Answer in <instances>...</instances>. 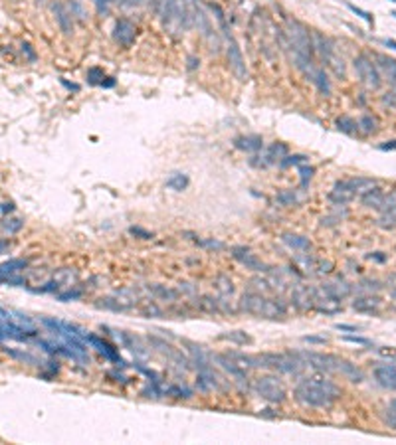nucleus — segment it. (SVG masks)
<instances>
[{
  "instance_id": "c756f323",
  "label": "nucleus",
  "mask_w": 396,
  "mask_h": 445,
  "mask_svg": "<svg viewBox=\"0 0 396 445\" xmlns=\"http://www.w3.org/2000/svg\"><path fill=\"white\" fill-rule=\"evenodd\" d=\"M214 285H216V289H218V293L222 297H228V295L234 293V285H232V279L228 275H218L214 279Z\"/></svg>"
},
{
  "instance_id": "58836bf2",
  "label": "nucleus",
  "mask_w": 396,
  "mask_h": 445,
  "mask_svg": "<svg viewBox=\"0 0 396 445\" xmlns=\"http://www.w3.org/2000/svg\"><path fill=\"white\" fill-rule=\"evenodd\" d=\"M83 295V291L81 289H68V291H64V293H58V301H62V303H68V301H75V299H79V297Z\"/></svg>"
},
{
  "instance_id": "c85d7f7f",
  "label": "nucleus",
  "mask_w": 396,
  "mask_h": 445,
  "mask_svg": "<svg viewBox=\"0 0 396 445\" xmlns=\"http://www.w3.org/2000/svg\"><path fill=\"white\" fill-rule=\"evenodd\" d=\"M335 125H337V129L339 131H343V133H346V135H355L357 131H359V123L355 121V119H351V117H339L337 121H335Z\"/></svg>"
},
{
  "instance_id": "ea45409f",
  "label": "nucleus",
  "mask_w": 396,
  "mask_h": 445,
  "mask_svg": "<svg viewBox=\"0 0 396 445\" xmlns=\"http://www.w3.org/2000/svg\"><path fill=\"white\" fill-rule=\"evenodd\" d=\"M105 79V73H103V70H99V68H91L89 71H87V81L91 83V85H101V81Z\"/></svg>"
},
{
  "instance_id": "5fc2aeb1",
  "label": "nucleus",
  "mask_w": 396,
  "mask_h": 445,
  "mask_svg": "<svg viewBox=\"0 0 396 445\" xmlns=\"http://www.w3.org/2000/svg\"><path fill=\"white\" fill-rule=\"evenodd\" d=\"M378 352H380L382 356H388V358H394V356H396V351H392V349H380Z\"/></svg>"
},
{
  "instance_id": "473e14b6",
  "label": "nucleus",
  "mask_w": 396,
  "mask_h": 445,
  "mask_svg": "<svg viewBox=\"0 0 396 445\" xmlns=\"http://www.w3.org/2000/svg\"><path fill=\"white\" fill-rule=\"evenodd\" d=\"M68 10H70L72 18H77L79 22H85L87 20V14H85V10H83L79 0H70V2H68Z\"/></svg>"
},
{
  "instance_id": "f8f14e48",
  "label": "nucleus",
  "mask_w": 396,
  "mask_h": 445,
  "mask_svg": "<svg viewBox=\"0 0 396 445\" xmlns=\"http://www.w3.org/2000/svg\"><path fill=\"white\" fill-rule=\"evenodd\" d=\"M214 362H216L220 368H224L226 374H228L234 382H238L240 386H246V384H248V372H246V368H242L240 364H236L234 360H230L226 354H216V356H214Z\"/></svg>"
},
{
  "instance_id": "7ed1b4c3",
  "label": "nucleus",
  "mask_w": 396,
  "mask_h": 445,
  "mask_svg": "<svg viewBox=\"0 0 396 445\" xmlns=\"http://www.w3.org/2000/svg\"><path fill=\"white\" fill-rule=\"evenodd\" d=\"M240 311L262 319H283L287 315V305L281 299H268L260 293H246L240 299Z\"/></svg>"
},
{
  "instance_id": "393cba45",
  "label": "nucleus",
  "mask_w": 396,
  "mask_h": 445,
  "mask_svg": "<svg viewBox=\"0 0 396 445\" xmlns=\"http://www.w3.org/2000/svg\"><path fill=\"white\" fill-rule=\"evenodd\" d=\"M311 83L317 87L319 93H323V95H329L331 93V81H329V75H327V71L323 68H317Z\"/></svg>"
},
{
  "instance_id": "4be33fe9",
  "label": "nucleus",
  "mask_w": 396,
  "mask_h": 445,
  "mask_svg": "<svg viewBox=\"0 0 396 445\" xmlns=\"http://www.w3.org/2000/svg\"><path fill=\"white\" fill-rule=\"evenodd\" d=\"M361 202L367 206V208H374V210H382L384 208V202H386V198L382 194L380 188H369L367 192H363V198H361Z\"/></svg>"
},
{
  "instance_id": "a878e982",
  "label": "nucleus",
  "mask_w": 396,
  "mask_h": 445,
  "mask_svg": "<svg viewBox=\"0 0 396 445\" xmlns=\"http://www.w3.org/2000/svg\"><path fill=\"white\" fill-rule=\"evenodd\" d=\"M220 340H228V342H234V344H240V346H246V344H252V336L244 332V330H232V332H224L218 336Z\"/></svg>"
},
{
  "instance_id": "4c0bfd02",
  "label": "nucleus",
  "mask_w": 396,
  "mask_h": 445,
  "mask_svg": "<svg viewBox=\"0 0 396 445\" xmlns=\"http://www.w3.org/2000/svg\"><path fill=\"white\" fill-rule=\"evenodd\" d=\"M22 226H24V222L20 218H8V220L2 222V230L6 234H18L22 230Z\"/></svg>"
},
{
  "instance_id": "13d9d810",
  "label": "nucleus",
  "mask_w": 396,
  "mask_h": 445,
  "mask_svg": "<svg viewBox=\"0 0 396 445\" xmlns=\"http://www.w3.org/2000/svg\"><path fill=\"white\" fill-rule=\"evenodd\" d=\"M0 212H14V204H0Z\"/></svg>"
},
{
  "instance_id": "e2e57ef3",
  "label": "nucleus",
  "mask_w": 396,
  "mask_h": 445,
  "mask_svg": "<svg viewBox=\"0 0 396 445\" xmlns=\"http://www.w3.org/2000/svg\"><path fill=\"white\" fill-rule=\"evenodd\" d=\"M8 250V241H0V254H4Z\"/></svg>"
},
{
  "instance_id": "680f3d73",
  "label": "nucleus",
  "mask_w": 396,
  "mask_h": 445,
  "mask_svg": "<svg viewBox=\"0 0 396 445\" xmlns=\"http://www.w3.org/2000/svg\"><path fill=\"white\" fill-rule=\"evenodd\" d=\"M382 44H384V46H388V47H392V49H396V42H394V40L384 38V40H382Z\"/></svg>"
},
{
  "instance_id": "aec40b11",
  "label": "nucleus",
  "mask_w": 396,
  "mask_h": 445,
  "mask_svg": "<svg viewBox=\"0 0 396 445\" xmlns=\"http://www.w3.org/2000/svg\"><path fill=\"white\" fill-rule=\"evenodd\" d=\"M337 374L345 376L346 380H351V382H355V384H359V382H363V380H365L363 370H361V368H357V364H353V362H349V360H345V358H339Z\"/></svg>"
},
{
  "instance_id": "6e6d98bb",
  "label": "nucleus",
  "mask_w": 396,
  "mask_h": 445,
  "mask_svg": "<svg viewBox=\"0 0 396 445\" xmlns=\"http://www.w3.org/2000/svg\"><path fill=\"white\" fill-rule=\"evenodd\" d=\"M141 0H123V6L125 8H133V6H139Z\"/></svg>"
},
{
  "instance_id": "2eb2a0df",
  "label": "nucleus",
  "mask_w": 396,
  "mask_h": 445,
  "mask_svg": "<svg viewBox=\"0 0 396 445\" xmlns=\"http://www.w3.org/2000/svg\"><path fill=\"white\" fill-rule=\"evenodd\" d=\"M291 305L299 311L313 309V287H299L291 293Z\"/></svg>"
},
{
  "instance_id": "f704fd0d",
  "label": "nucleus",
  "mask_w": 396,
  "mask_h": 445,
  "mask_svg": "<svg viewBox=\"0 0 396 445\" xmlns=\"http://www.w3.org/2000/svg\"><path fill=\"white\" fill-rule=\"evenodd\" d=\"M307 163V157L305 155H285L281 161H279V166L281 168H287V166H299Z\"/></svg>"
},
{
  "instance_id": "a19ab883",
  "label": "nucleus",
  "mask_w": 396,
  "mask_h": 445,
  "mask_svg": "<svg viewBox=\"0 0 396 445\" xmlns=\"http://www.w3.org/2000/svg\"><path fill=\"white\" fill-rule=\"evenodd\" d=\"M378 305V299H357L355 303H353V307L357 309V311H372L374 307Z\"/></svg>"
},
{
  "instance_id": "de8ad7c7",
  "label": "nucleus",
  "mask_w": 396,
  "mask_h": 445,
  "mask_svg": "<svg viewBox=\"0 0 396 445\" xmlns=\"http://www.w3.org/2000/svg\"><path fill=\"white\" fill-rule=\"evenodd\" d=\"M349 8H351V10H353V12H355V14H357V16H361V18H365V20H367V22H371V24H372V14H369V12H365V10H361V8H357V6H355V4H349Z\"/></svg>"
},
{
  "instance_id": "f03ea898",
  "label": "nucleus",
  "mask_w": 396,
  "mask_h": 445,
  "mask_svg": "<svg viewBox=\"0 0 396 445\" xmlns=\"http://www.w3.org/2000/svg\"><path fill=\"white\" fill-rule=\"evenodd\" d=\"M293 396L307 408H331L341 398V388L325 378H301L293 388Z\"/></svg>"
},
{
  "instance_id": "ddd939ff",
  "label": "nucleus",
  "mask_w": 396,
  "mask_h": 445,
  "mask_svg": "<svg viewBox=\"0 0 396 445\" xmlns=\"http://www.w3.org/2000/svg\"><path fill=\"white\" fill-rule=\"evenodd\" d=\"M232 256H234L238 261H242L248 269H252V271H268V265L262 263V261L250 252V247H244V245L232 247Z\"/></svg>"
},
{
  "instance_id": "3c124183",
  "label": "nucleus",
  "mask_w": 396,
  "mask_h": 445,
  "mask_svg": "<svg viewBox=\"0 0 396 445\" xmlns=\"http://www.w3.org/2000/svg\"><path fill=\"white\" fill-rule=\"evenodd\" d=\"M22 52L28 56V60H30V62H36V52L32 49V46H30V44H22Z\"/></svg>"
},
{
  "instance_id": "09e8293b",
  "label": "nucleus",
  "mask_w": 396,
  "mask_h": 445,
  "mask_svg": "<svg viewBox=\"0 0 396 445\" xmlns=\"http://www.w3.org/2000/svg\"><path fill=\"white\" fill-rule=\"evenodd\" d=\"M343 340H346V342H355V344H371V340H369V338H363V336H351V334L343 336Z\"/></svg>"
},
{
  "instance_id": "bf43d9fd",
  "label": "nucleus",
  "mask_w": 396,
  "mask_h": 445,
  "mask_svg": "<svg viewBox=\"0 0 396 445\" xmlns=\"http://www.w3.org/2000/svg\"><path fill=\"white\" fill-rule=\"evenodd\" d=\"M380 148H382V151H390V148H396V141H390V142H386V144H380Z\"/></svg>"
},
{
  "instance_id": "a211bd4d",
  "label": "nucleus",
  "mask_w": 396,
  "mask_h": 445,
  "mask_svg": "<svg viewBox=\"0 0 396 445\" xmlns=\"http://www.w3.org/2000/svg\"><path fill=\"white\" fill-rule=\"evenodd\" d=\"M234 146L240 148L244 153H260L264 148V139L260 135H246V137H238L234 141Z\"/></svg>"
},
{
  "instance_id": "7c9ffc66",
  "label": "nucleus",
  "mask_w": 396,
  "mask_h": 445,
  "mask_svg": "<svg viewBox=\"0 0 396 445\" xmlns=\"http://www.w3.org/2000/svg\"><path fill=\"white\" fill-rule=\"evenodd\" d=\"M4 352L10 354L12 358H16V360H20V362H26V364H32V366H40V364H42L36 356L28 354V352H20V351H14V349H4Z\"/></svg>"
},
{
  "instance_id": "5701e85b",
  "label": "nucleus",
  "mask_w": 396,
  "mask_h": 445,
  "mask_svg": "<svg viewBox=\"0 0 396 445\" xmlns=\"http://www.w3.org/2000/svg\"><path fill=\"white\" fill-rule=\"evenodd\" d=\"M52 279L58 283L60 289H64V287H75L79 275H77V271L72 269V267H62V269H58V271L54 273Z\"/></svg>"
},
{
  "instance_id": "9b49d317",
  "label": "nucleus",
  "mask_w": 396,
  "mask_h": 445,
  "mask_svg": "<svg viewBox=\"0 0 396 445\" xmlns=\"http://www.w3.org/2000/svg\"><path fill=\"white\" fill-rule=\"evenodd\" d=\"M135 38H137V28H135V24H133L129 18H119V20L115 22V26H113V40H115L119 46L129 47V46H133Z\"/></svg>"
},
{
  "instance_id": "423d86ee",
  "label": "nucleus",
  "mask_w": 396,
  "mask_h": 445,
  "mask_svg": "<svg viewBox=\"0 0 396 445\" xmlns=\"http://www.w3.org/2000/svg\"><path fill=\"white\" fill-rule=\"evenodd\" d=\"M192 2V18H194V26L198 28V32H200V36L208 42L210 49L214 54L220 52V36L216 34L212 22H210V16L206 12V8L202 6L200 0H190Z\"/></svg>"
},
{
  "instance_id": "6ab92c4d",
  "label": "nucleus",
  "mask_w": 396,
  "mask_h": 445,
  "mask_svg": "<svg viewBox=\"0 0 396 445\" xmlns=\"http://www.w3.org/2000/svg\"><path fill=\"white\" fill-rule=\"evenodd\" d=\"M52 10H54V14H56V20H58V24H60V30H62L66 36H70V34L74 32V18H72L70 10H68L62 2H54V4H52Z\"/></svg>"
},
{
  "instance_id": "69168bd1",
  "label": "nucleus",
  "mask_w": 396,
  "mask_h": 445,
  "mask_svg": "<svg viewBox=\"0 0 396 445\" xmlns=\"http://www.w3.org/2000/svg\"><path fill=\"white\" fill-rule=\"evenodd\" d=\"M392 16H396V12H392Z\"/></svg>"
},
{
  "instance_id": "1a4fd4ad",
  "label": "nucleus",
  "mask_w": 396,
  "mask_h": 445,
  "mask_svg": "<svg viewBox=\"0 0 396 445\" xmlns=\"http://www.w3.org/2000/svg\"><path fill=\"white\" fill-rule=\"evenodd\" d=\"M87 342L91 344V349H95L103 358H107V360L113 362L115 366H121V368L125 366L123 358L119 356V351L115 349V346H113L109 340H105V338H101V336H97V334H87Z\"/></svg>"
},
{
  "instance_id": "0e129e2a",
  "label": "nucleus",
  "mask_w": 396,
  "mask_h": 445,
  "mask_svg": "<svg viewBox=\"0 0 396 445\" xmlns=\"http://www.w3.org/2000/svg\"><path fill=\"white\" fill-rule=\"evenodd\" d=\"M0 340H6V336H4V332L0 330Z\"/></svg>"
},
{
  "instance_id": "79ce46f5",
  "label": "nucleus",
  "mask_w": 396,
  "mask_h": 445,
  "mask_svg": "<svg viewBox=\"0 0 396 445\" xmlns=\"http://www.w3.org/2000/svg\"><path fill=\"white\" fill-rule=\"evenodd\" d=\"M0 283L2 285H26V279L10 273V275H0Z\"/></svg>"
},
{
  "instance_id": "8fccbe9b",
  "label": "nucleus",
  "mask_w": 396,
  "mask_h": 445,
  "mask_svg": "<svg viewBox=\"0 0 396 445\" xmlns=\"http://www.w3.org/2000/svg\"><path fill=\"white\" fill-rule=\"evenodd\" d=\"M303 342H309V344H325L327 342V338L325 336H303Z\"/></svg>"
},
{
  "instance_id": "412c9836",
  "label": "nucleus",
  "mask_w": 396,
  "mask_h": 445,
  "mask_svg": "<svg viewBox=\"0 0 396 445\" xmlns=\"http://www.w3.org/2000/svg\"><path fill=\"white\" fill-rule=\"evenodd\" d=\"M281 241L293 252H309L311 250V241L305 235H297V234H283Z\"/></svg>"
},
{
  "instance_id": "9d476101",
  "label": "nucleus",
  "mask_w": 396,
  "mask_h": 445,
  "mask_svg": "<svg viewBox=\"0 0 396 445\" xmlns=\"http://www.w3.org/2000/svg\"><path fill=\"white\" fill-rule=\"evenodd\" d=\"M303 358L307 360V364L323 374H337V366H339V356L333 354H323V352H301Z\"/></svg>"
},
{
  "instance_id": "f257e3e1",
  "label": "nucleus",
  "mask_w": 396,
  "mask_h": 445,
  "mask_svg": "<svg viewBox=\"0 0 396 445\" xmlns=\"http://www.w3.org/2000/svg\"><path fill=\"white\" fill-rule=\"evenodd\" d=\"M151 8L165 32L173 38H178L194 28L190 0H151Z\"/></svg>"
},
{
  "instance_id": "72a5a7b5",
  "label": "nucleus",
  "mask_w": 396,
  "mask_h": 445,
  "mask_svg": "<svg viewBox=\"0 0 396 445\" xmlns=\"http://www.w3.org/2000/svg\"><path fill=\"white\" fill-rule=\"evenodd\" d=\"M357 123H359V131H363L365 135H371V133H374V131H376V127H378L376 119H374V117H371V115H365V117H361Z\"/></svg>"
},
{
  "instance_id": "0eeeda50",
  "label": "nucleus",
  "mask_w": 396,
  "mask_h": 445,
  "mask_svg": "<svg viewBox=\"0 0 396 445\" xmlns=\"http://www.w3.org/2000/svg\"><path fill=\"white\" fill-rule=\"evenodd\" d=\"M353 68H355V73H357L359 81H361L365 87H369V89H378V87H380L382 77H380V73H378V70H376V64H374L369 56H365V54L357 56V58L353 60Z\"/></svg>"
},
{
  "instance_id": "39448f33",
  "label": "nucleus",
  "mask_w": 396,
  "mask_h": 445,
  "mask_svg": "<svg viewBox=\"0 0 396 445\" xmlns=\"http://www.w3.org/2000/svg\"><path fill=\"white\" fill-rule=\"evenodd\" d=\"M250 390L258 396L260 400L268 402V404H281L287 400V390L285 384L279 376L275 374H264L258 376L256 380H252Z\"/></svg>"
},
{
  "instance_id": "338daca9",
  "label": "nucleus",
  "mask_w": 396,
  "mask_h": 445,
  "mask_svg": "<svg viewBox=\"0 0 396 445\" xmlns=\"http://www.w3.org/2000/svg\"><path fill=\"white\" fill-rule=\"evenodd\" d=\"M392 2H396V0H392Z\"/></svg>"
},
{
  "instance_id": "20e7f679",
  "label": "nucleus",
  "mask_w": 396,
  "mask_h": 445,
  "mask_svg": "<svg viewBox=\"0 0 396 445\" xmlns=\"http://www.w3.org/2000/svg\"><path fill=\"white\" fill-rule=\"evenodd\" d=\"M264 358V368H273L275 372L279 374H287V376H293V378H299L305 368L309 366L307 360L303 358V354H293V352H279V354H273V352H268V354H262Z\"/></svg>"
},
{
  "instance_id": "c03bdc74",
  "label": "nucleus",
  "mask_w": 396,
  "mask_h": 445,
  "mask_svg": "<svg viewBox=\"0 0 396 445\" xmlns=\"http://www.w3.org/2000/svg\"><path fill=\"white\" fill-rule=\"evenodd\" d=\"M95 2V8H97V12L99 14H107L109 12V6H111V0H93Z\"/></svg>"
},
{
  "instance_id": "e433bc0d",
  "label": "nucleus",
  "mask_w": 396,
  "mask_h": 445,
  "mask_svg": "<svg viewBox=\"0 0 396 445\" xmlns=\"http://www.w3.org/2000/svg\"><path fill=\"white\" fill-rule=\"evenodd\" d=\"M208 8H210V10L216 14V20L220 22V26H222V32H224V36L228 38V36H230V32H228V24H226V16H224V10H222L218 4H214V2H210V4H208Z\"/></svg>"
},
{
  "instance_id": "864d4df0",
  "label": "nucleus",
  "mask_w": 396,
  "mask_h": 445,
  "mask_svg": "<svg viewBox=\"0 0 396 445\" xmlns=\"http://www.w3.org/2000/svg\"><path fill=\"white\" fill-rule=\"evenodd\" d=\"M339 330H346V332H353V330H359L355 325H337Z\"/></svg>"
},
{
  "instance_id": "37998d69",
  "label": "nucleus",
  "mask_w": 396,
  "mask_h": 445,
  "mask_svg": "<svg viewBox=\"0 0 396 445\" xmlns=\"http://www.w3.org/2000/svg\"><path fill=\"white\" fill-rule=\"evenodd\" d=\"M155 291H157V295H161L163 299H169V301H174L176 299V291H171V289H165V287H155Z\"/></svg>"
},
{
  "instance_id": "bb28decb",
  "label": "nucleus",
  "mask_w": 396,
  "mask_h": 445,
  "mask_svg": "<svg viewBox=\"0 0 396 445\" xmlns=\"http://www.w3.org/2000/svg\"><path fill=\"white\" fill-rule=\"evenodd\" d=\"M188 182H190V180H188V176H186V174H182V172H173V174L167 178L165 186H167V188H171V190L182 192V190H186Z\"/></svg>"
},
{
  "instance_id": "603ef678",
  "label": "nucleus",
  "mask_w": 396,
  "mask_h": 445,
  "mask_svg": "<svg viewBox=\"0 0 396 445\" xmlns=\"http://www.w3.org/2000/svg\"><path fill=\"white\" fill-rule=\"evenodd\" d=\"M186 62H188V70H196L198 66H200V60H198L196 56H188Z\"/></svg>"
},
{
  "instance_id": "052dcab7",
  "label": "nucleus",
  "mask_w": 396,
  "mask_h": 445,
  "mask_svg": "<svg viewBox=\"0 0 396 445\" xmlns=\"http://www.w3.org/2000/svg\"><path fill=\"white\" fill-rule=\"evenodd\" d=\"M62 83H64L68 89H72V91H79V85H75V83H68L66 79H62Z\"/></svg>"
},
{
  "instance_id": "c9c22d12",
  "label": "nucleus",
  "mask_w": 396,
  "mask_h": 445,
  "mask_svg": "<svg viewBox=\"0 0 396 445\" xmlns=\"http://www.w3.org/2000/svg\"><path fill=\"white\" fill-rule=\"evenodd\" d=\"M299 178H301V188H305L307 184H309V180L313 178V174H315V168L311 166V164H307V163H303V164H299Z\"/></svg>"
},
{
  "instance_id": "cd10ccee",
  "label": "nucleus",
  "mask_w": 396,
  "mask_h": 445,
  "mask_svg": "<svg viewBox=\"0 0 396 445\" xmlns=\"http://www.w3.org/2000/svg\"><path fill=\"white\" fill-rule=\"evenodd\" d=\"M353 198H355L353 192H346V190H343V188H333V190L329 192V200H331L333 204H337V206L349 204Z\"/></svg>"
},
{
  "instance_id": "a18cd8bd",
  "label": "nucleus",
  "mask_w": 396,
  "mask_h": 445,
  "mask_svg": "<svg viewBox=\"0 0 396 445\" xmlns=\"http://www.w3.org/2000/svg\"><path fill=\"white\" fill-rule=\"evenodd\" d=\"M202 247H210V250H224V243L218 241V239H202V241H198Z\"/></svg>"
},
{
  "instance_id": "6e6552de",
  "label": "nucleus",
  "mask_w": 396,
  "mask_h": 445,
  "mask_svg": "<svg viewBox=\"0 0 396 445\" xmlns=\"http://www.w3.org/2000/svg\"><path fill=\"white\" fill-rule=\"evenodd\" d=\"M226 58H228V66L230 71L236 75L238 81H246L248 79V68H246V60L242 56V49L238 46V42L228 36V46H226Z\"/></svg>"
},
{
  "instance_id": "4468645a",
  "label": "nucleus",
  "mask_w": 396,
  "mask_h": 445,
  "mask_svg": "<svg viewBox=\"0 0 396 445\" xmlns=\"http://www.w3.org/2000/svg\"><path fill=\"white\" fill-rule=\"evenodd\" d=\"M374 378H376V382L382 388L396 392V366L394 364H380V366H376L374 368Z\"/></svg>"
},
{
  "instance_id": "dca6fc26",
  "label": "nucleus",
  "mask_w": 396,
  "mask_h": 445,
  "mask_svg": "<svg viewBox=\"0 0 396 445\" xmlns=\"http://www.w3.org/2000/svg\"><path fill=\"white\" fill-rule=\"evenodd\" d=\"M313 34V49H315V54H319L323 58V62L327 64L329 58L335 54V44L331 38L323 36L321 32H311Z\"/></svg>"
},
{
  "instance_id": "f3484780",
  "label": "nucleus",
  "mask_w": 396,
  "mask_h": 445,
  "mask_svg": "<svg viewBox=\"0 0 396 445\" xmlns=\"http://www.w3.org/2000/svg\"><path fill=\"white\" fill-rule=\"evenodd\" d=\"M376 182L372 178H346V180H339L335 184V188H343L346 192H353L357 196V192H367L369 188H372Z\"/></svg>"
},
{
  "instance_id": "2f4dec72",
  "label": "nucleus",
  "mask_w": 396,
  "mask_h": 445,
  "mask_svg": "<svg viewBox=\"0 0 396 445\" xmlns=\"http://www.w3.org/2000/svg\"><path fill=\"white\" fill-rule=\"evenodd\" d=\"M275 202L279 206H293V204H297V194H295V190H283L275 196Z\"/></svg>"
},
{
  "instance_id": "4d7b16f0",
  "label": "nucleus",
  "mask_w": 396,
  "mask_h": 445,
  "mask_svg": "<svg viewBox=\"0 0 396 445\" xmlns=\"http://www.w3.org/2000/svg\"><path fill=\"white\" fill-rule=\"evenodd\" d=\"M115 85V79L113 77H105L103 81H101V87H113Z\"/></svg>"
},
{
  "instance_id": "49530a36",
  "label": "nucleus",
  "mask_w": 396,
  "mask_h": 445,
  "mask_svg": "<svg viewBox=\"0 0 396 445\" xmlns=\"http://www.w3.org/2000/svg\"><path fill=\"white\" fill-rule=\"evenodd\" d=\"M129 234L139 235L141 239H148V237H153V234H151V232H147V230H143V228H131V230H129Z\"/></svg>"
},
{
  "instance_id": "b1692460",
  "label": "nucleus",
  "mask_w": 396,
  "mask_h": 445,
  "mask_svg": "<svg viewBox=\"0 0 396 445\" xmlns=\"http://www.w3.org/2000/svg\"><path fill=\"white\" fill-rule=\"evenodd\" d=\"M376 70H378V73H380V77L384 75L390 83L396 79V60H392V58H386V56H376Z\"/></svg>"
}]
</instances>
